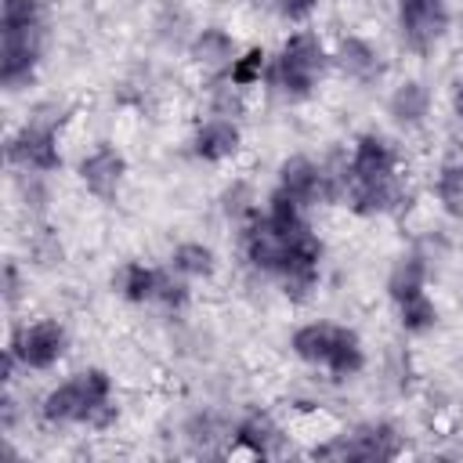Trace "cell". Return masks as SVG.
Returning <instances> with one entry per match:
<instances>
[{"instance_id": "44dd1931", "label": "cell", "mask_w": 463, "mask_h": 463, "mask_svg": "<svg viewBox=\"0 0 463 463\" xmlns=\"http://www.w3.org/2000/svg\"><path fill=\"white\" fill-rule=\"evenodd\" d=\"M268 61H271V54H268L264 47H246V51L235 54V61H232V69H228L224 76H228L235 87L250 90V87H260V83H264Z\"/></svg>"}, {"instance_id": "cb8c5ba5", "label": "cell", "mask_w": 463, "mask_h": 463, "mask_svg": "<svg viewBox=\"0 0 463 463\" xmlns=\"http://www.w3.org/2000/svg\"><path fill=\"white\" fill-rule=\"evenodd\" d=\"M192 282L188 279H181L170 264L166 268H159V289H156V304L159 307H166V311H181L184 304H188V297H192V289H188Z\"/></svg>"}, {"instance_id": "ffe728a7", "label": "cell", "mask_w": 463, "mask_h": 463, "mask_svg": "<svg viewBox=\"0 0 463 463\" xmlns=\"http://www.w3.org/2000/svg\"><path fill=\"white\" fill-rule=\"evenodd\" d=\"M394 307H398V326H402L405 333H412V336H423V333H430V329L438 326V304L430 300L427 289H423V293H412V297H405V300H398Z\"/></svg>"}, {"instance_id": "277c9868", "label": "cell", "mask_w": 463, "mask_h": 463, "mask_svg": "<svg viewBox=\"0 0 463 463\" xmlns=\"http://www.w3.org/2000/svg\"><path fill=\"white\" fill-rule=\"evenodd\" d=\"M58 130H61L58 105L33 109V116L7 137V166L18 174H54L61 166Z\"/></svg>"}, {"instance_id": "ac0fdd59", "label": "cell", "mask_w": 463, "mask_h": 463, "mask_svg": "<svg viewBox=\"0 0 463 463\" xmlns=\"http://www.w3.org/2000/svg\"><path fill=\"white\" fill-rule=\"evenodd\" d=\"M423 289H427V260H423L420 250H409V253H402L391 264V271H387V293L398 304V300H405L412 293H423Z\"/></svg>"}, {"instance_id": "e0dca14e", "label": "cell", "mask_w": 463, "mask_h": 463, "mask_svg": "<svg viewBox=\"0 0 463 463\" xmlns=\"http://www.w3.org/2000/svg\"><path fill=\"white\" fill-rule=\"evenodd\" d=\"M166 264H170L181 279H188V282H206V279H213V271H217V253H213L206 242L188 239V242H177V246L170 250Z\"/></svg>"}, {"instance_id": "d4e9b609", "label": "cell", "mask_w": 463, "mask_h": 463, "mask_svg": "<svg viewBox=\"0 0 463 463\" xmlns=\"http://www.w3.org/2000/svg\"><path fill=\"white\" fill-rule=\"evenodd\" d=\"M264 11H271L275 18H282L286 25H307L311 14L318 11V0H257Z\"/></svg>"}, {"instance_id": "30bf717a", "label": "cell", "mask_w": 463, "mask_h": 463, "mask_svg": "<svg viewBox=\"0 0 463 463\" xmlns=\"http://www.w3.org/2000/svg\"><path fill=\"white\" fill-rule=\"evenodd\" d=\"M275 192L289 195L293 203H300L304 210L318 206L322 199H329V174L311 159V156H286L275 170Z\"/></svg>"}, {"instance_id": "4316f807", "label": "cell", "mask_w": 463, "mask_h": 463, "mask_svg": "<svg viewBox=\"0 0 463 463\" xmlns=\"http://www.w3.org/2000/svg\"><path fill=\"white\" fill-rule=\"evenodd\" d=\"M29 257H33L36 264H54V260H61V239H58L51 228H36V232L29 235Z\"/></svg>"}, {"instance_id": "6da1fadb", "label": "cell", "mask_w": 463, "mask_h": 463, "mask_svg": "<svg viewBox=\"0 0 463 463\" xmlns=\"http://www.w3.org/2000/svg\"><path fill=\"white\" fill-rule=\"evenodd\" d=\"M40 420L47 427H90V430L112 427L119 420L112 376L105 369L72 373L40 398Z\"/></svg>"}, {"instance_id": "ba28073f", "label": "cell", "mask_w": 463, "mask_h": 463, "mask_svg": "<svg viewBox=\"0 0 463 463\" xmlns=\"http://www.w3.org/2000/svg\"><path fill=\"white\" fill-rule=\"evenodd\" d=\"M402 452V434L398 427L376 420L362 423L347 434H336L333 441L318 445L311 456H333V459H394Z\"/></svg>"}, {"instance_id": "f1b7e54d", "label": "cell", "mask_w": 463, "mask_h": 463, "mask_svg": "<svg viewBox=\"0 0 463 463\" xmlns=\"http://www.w3.org/2000/svg\"><path fill=\"white\" fill-rule=\"evenodd\" d=\"M449 109H452V116L463 123V76L452 83V90H449Z\"/></svg>"}, {"instance_id": "7c38bea8", "label": "cell", "mask_w": 463, "mask_h": 463, "mask_svg": "<svg viewBox=\"0 0 463 463\" xmlns=\"http://www.w3.org/2000/svg\"><path fill=\"white\" fill-rule=\"evenodd\" d=\"M333 69L358 87H373L383 76V54L365 36H340L333 47Z\"/></svg>"}, {"instance_id": "d6986e66", "label": "cell", "mask_w": 463, "mask_h": 463, "mask_svg": "<svg viewBox=\"0 0 463 463\" xmlns=\"http://www.w3.org/2000/svg\"><path fill=\"white\" fill-rule=\"evenodd\" d=\"M434 199H438V206L449 217L463 221V159H449V163L438 166V174H434Z\"/></svg>"}, {"instance_id": "4fadbf2b", "label": "cell", "mask_w": 463, "mask_h": 463, "mask_svg": "<svg viewBox=\"0 0 463 463\" xmlns=\"http://www.w3.org/2000/svg\"><path fill=\"white\" fill-rule=\"evenodd\" d=\"M235 54H239L235 40H232V33L221 29V25H203V29H195V33L188 36V58H192V65H195L203 76H210V80H213V76H224V72L232 69Z\"/></svg>"}, {"instance_id": "484cf974", "label": "cell", "mask_w": 463, "mask_h": 463, "mask_svg": "<svg viewBox=\"0 0 463 463\" xmlns=\"http://www.w3.org/2000/svg\"><path fill=\"white\" fill-rule=\"evenodd\" d=\"M221 210H224V217H232L235 224H242L253 210H257V195L250 192V184H242V181H235L224 195H221Z\"/></svg>"}, {"instance_id": "83f0119b", "label": "cell", "mask_w": 463, "mask_h": 463, "mask_svg": "<svg viewBox=\"0 0 463 463\" xmlns=\"http://www.w3.org/2000/svg\"><path fill=\"white\" fill-rule=\"evenodd\" d=\"M18 289H22V275H18V264L11 260V264L4 268V304H7V307H14Z\"/></svg>"}, {"instance_id": "7402d4cb", "label": "cell", "mask_w": 463, "mask_h": 463, "mask_svg": "<svg viewBox=\"0 0 463 463\" xmlns=\"http://www.w3.org/2000/svg\"><path fill=\"white\" fill-rule=\"evenodd\" d=\"M246 90L242 87H235L228 76H213L210 80V87H206V101H210V112L213 116H242V109H246V98H242Z\"/></svg>"}, {"instance_id": "9a60e30c", "label": "cell", "mask_w": 463, "mask_h": 463, "mask_svg": "<svg viewBox=\"0 0 463 463\" xmlns=\"http://www.w3.org/2000/svg\"><path fill=\"white\" fill-rule=\"evenodd\" d=\"M387 116L402 130H416L430 116V87L423 80H402L387 94Z\"/></svg>"}, {"instance_id": "8992f818", "label": "cell", "mask_w": 463, "mask_h": 463, "mask_svg": "<svg viewBox=\"0 0 463 463\" xmlns=\"http://www.w3.org/2000/svg\"><path fill=\"white\" fill-rule=\"evenodd\" d=\"M449 4L445 0H394V25L412 54H430L449 33Z\"/></svg>"}, {"instance_id": "2e32d148", "label": "cell", "mask_w": 463, "mask_h": 463, "mask_svg": "<svg viewBox=\"0 0 463 463\" xmlns=\"http://www.w3.org/2000/svg\"><path fill=\"white\" fill-rule=\"evenodd\" d=\"M112 289L127 300V304H156V289H159V268L145 264V260H123L112 271Z\"/></svg>"}, {"instance_id": "603a6c76", "label": "cell", "mask_w": 463, "mask_h": 463, "mask_svg": "<svg viewBox=\"0 0 463 463\" xmlns=\"http://www.w3.org/2000/svg\"><path fill=\"white\" fill-rule=\"evenodd\" d=\"M47 177H51V174H18V170H14L18 199H22V206H25L33 217H40V213L47 210V203H51V188H47Z\"/></svg>"}, {"instance_id": "5b68a950", "label": "cell", "mask_w": 463, "mask_h": 463, "mask_svg": "<svg viewBox=\"0 0 463 463\" xmlns=\"http://www.w3.org/2000/svg\"><path fill=\"white\" fill-rule=\"evenodd\" d=\"M65 351H69L65 326L58 318H36L11 333L4 354H11L25 373H47L65 358Z\"/></svg>"}, {"instance_id": "8fae6325", "label": "cell", "mask_w": 463, "mask_h": 463, "mask_svg": "<svg viewBox=\"0 0 463 463\" xmlns=\"http://www.w3.org/2000/svg\"><path fill=\"white\" fill-rule=\"evenodd\" d=\"M192 156L199 159V163H228L239 148H242V127H239V119H232V116H206V119H199L195 123V130H192Z\"/></svg>"}, {"instance_id": "52a82bcc", "label": "cell", "mask_w": 463, "mask_h": 463, "mask_svg": "<svg viewBox=\"0 0 463 463\" xmlns=\"http://www.w3.org/2000/svg\"><path fill=\"white\" fill-rule=\"evenodd\" d=\"M43 40H47V25L0 29V83L7 90H22L33 83L43 58Z\"/></svg>"}, {"instance_id": "3957f363", "label": "cell", "mask_w": 463, "mask_h": 463, "mask_svg": "<svg viewBox=\"0 0 463 463\" xmlns=\"http://www.w3.org/2000/svg\"><path fill=\"white\" fill-rule=\"evenodd\" d=\"M289 347L304 365H315L333 380H351L365 369V347L358 333L340 322H326V318L304 322L293 329Z\"/></svg>"}, {"instance_id": "5bb4252c", "label": "cell", "mask_w": 463, "mask_h": 463, "mask_svg": "<svg viewBox=\"0 0 463 463\" xmlns=\"http://www.w3.org/2000/svg\"><path fill=\"white\" fill-rule=\"evenodd\" d=\"M279 445H282L279 423H275L268 412H250V416H242V420L232 427V441H228L224 456L242 452V456H253V459H268V456L279 452Z\"/></svg>"}, {"instance_id": "7a4b0ae2", "label": "cell", "mask_w": 463, "mask_h": 463, "mask_svg": "<svg viewBox=\"0 0 463 463\" xmlns=\"http://www.w3.org/2000/svg\"><path fill=\"white\" fill-rule=\"evenodd\" d=\"M329 65H333V51H326V43L315 29L300 25L271 54L268 72H264V87L282 101H304L315 94V87Z\"/></svg>"}, {"instance_id": "9c48e42d", "label": "cell", "mask_w": 463, "mask_h": 463, "mask_svg": "<svg viewBox=\"0 0 463 463\" xmlns=\"http://www.w3.org/2000/svg\"><path fill=\"white\" fill-rule=\"evenodd\" d=\"M76 181L83 184L87 195L101 199V203H112L127 181V156L112 145V141H98L90 145L80 163H76Z\"/></svg>"}]
</instances>
